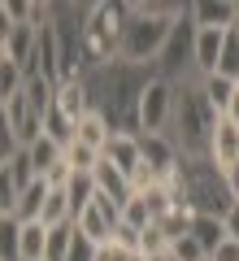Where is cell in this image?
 <instances>
[{"mask_svg": "<svg viewBox=\"0 0 239 261\" xmlns=\"http://www.w3.org/2000/svg\"><path fill=\"white\" fill-rule=\"evenodd\" d=\"M74 235H78V226H74V222H65V226H48V257H44V261H70Z\"/></svg>", "mask_w": 239, "mask_h": 261, "instance_id": "23", "label": "cell"}, {"mask_svg": "<svg viewBox=\"0 0 239 261\" xmlns=\"http://www.w3.org/2000/svg\"><path fill=\"white\" fill-rule=\"evenodd\" d=\"M156 79L152 65H130V61H109L87 70L83 83L92 92V109L122 135H139V96Z\"/></svg>", "mask_w": 239, "mask_h": 261, "instance_id": "1", "label": "cell"}, {"mask_svg": "<svg viewBox=\"0 0 239 261\" xmlns=\"http://www.w3.org/2000/svg\"><path fill=\"white\" fill-rule=\"evenodd\" d=\"M57 109L65 113V118L78 126V118H87V113H96L92 109V92H87V83L83 79H70V83H61L57 87Z\"/></svg>", "mask_w": 239, "mask_h": 261, "instance_id": "14", "label": "cell"}, {"mask_svg": "<svg viewBox=\"0 0 239 261\" xmlns=\"http://www.w3.org/2000/svg\"><path fill=\"white\" fill-rule=\"evenodd\" d=\"M226 231H230V240H239V205L226 214Z\"/></svg>", "mask_w": 239, "mask_h": 261, "instance_id": "35", "label": "cell"}, {"mask_svg": "<svg viewBox=\"0 0 239 261\" xmlns=\"http://www.w3.org/2000/svg\"><path fill=\"white\" fill-rule=\"evenodd\" d=\"M139 152H144V166L156 174H170V170L183 166V152H178L174 135H139Z\"/></svg>", "mask_w": 239, "mask_h": 261, "instance_id": "8", "label": "cell"}, {"mask_svg": "<svg viewBox=\"0 0 239 261\" xmlns=\"http://www.w3.org/2000/svg\"><path fill=\"white\" fill-rule=\"evenodd\" d=\"M209 261H239V240H222Z\"/></svg>", "mask_w": 239, "mask_h": 261, "instance_id": "32", "label": "cell"}, {"mask_svg": "<svg viewBox=\"0 0 239 261\" xmlns=\"http://www.w3.org/2000/svg\"><path fill=\"white\" fill-rule=\"evenodd\" d=\"M209 161H213L218 170H226V166H235V161H239V126H230L226 118H222V122H218V130H213Z\"/></svg>", "mask_w": 239, "mask_h": 261, "instance_id": "16", "label": "cell"}, {"mask_svg": "<svg viewBox=\"0 0 239 261\" xmlns=\"http://www.w3.org/2000/svg\"><path fill=\"white\" fill-rule=\"evenodd\" d=\"M74 140L87 144V148H96L104 157V148H109V140H113V126L100 118V113H87V118H78V126H74Z\"/></svg>", "mask_w": 239, "mask_h": 261, "instance_id": "17", "label": "cell"}, {"mask_svg": "<svg viewBox=\"0 0 239 261\" xmlns=\"http://www.w3.org/2000/svg\"><path fill=\"white\" fill-rule=\"evenodd\" d=\"M126 31H122V48H118V61H130V65H152L161 61L166 53V39H170V27L178 22V13L187 5H174V0H126Z\"/></svg>", "mask_w": 239, "mask_h": 261, "instance_id": "2", "label": "cell"}, {"mask_svg": "<svg viewBox=\"0 0 239 261\" xmlns=\"http://www.w3.org/2000/svg\"><path fill=\"white\" fill-rule=\"evenodd\" d=\"M122 222H126V226H135V231H148V226H152L156 218H152V209H148V200H144V196H130V200H126V209H122Z\"/></svg>", "mask_w": 239, "mask_h": 261, "instance_id": "27", "label": "cell"}, {"mask_svg": "<svg viewBox=\"0 0 239 261\" xmlns=\"http://www.w3.org/2000/svg\"><path fill=\"white\" fill-rule=\"evenodd\" d=\"M65 196H70L74 218H78V214H87V209L96 205V178H92V174H74V183L65 187Z\"/></svg>", "mask_w": 239, "mask_h": 261, "instance_id": "22", "label": "cell"}, {"mask_svg": "<svg viewBox=\"0 0 239 261\" xmlns=\"http://www.w3.org/2000/svg\"><path fill=\"white\" fill-rule=\"evenodd\" d=\"M126 0H92V13H87V31H83V44H87V65H109L118 61V48H122V31H126Z\"/></svg>", "mask_w": 239, "mask_h": 261, "instance_id": "5", "label": "cell"}, {"mask_svg": "<svg viewBox=\"0 0 239 261\" xmlns=\"http://www.w3.org/2000/svg\"><path fill=\"white\" fill-rule=\"evenodd\" d=\"M26 152H31V166H35V174H39V178H44L48 170H52L57 161L65 157V148H61V144H57V140H48V135H39V140L31 144Z\"/></svg>", "mask_w": 239, "mask_h": 261, "instance_id": "21", "label": "cell"}, {"mask_svg": "<svg viewBox=\"0 0 239 261\" xmlns=\"http://www.w3.org/2000/svg\"><path fill=\"white\" fill-rule=\"evenodd\" d=\"M44 135H48V140H57L61 148H70V144H74V122L65 118V113L57 109V105L44 113Z\"/></svg>", "mask_w": 239, "mask_h": 261, "instance_id": "24", "label": "cell"}, {"mask_svg": "<svg viewBox=\"0 0 239 261\" xmlns=\"http://www.w3.org/2000/svg\"><path fill=\"white\" fill-rule=\"evenodd\" d=\"M230 31H200L196 35V79H209L218 74V61H222V48H226Z\"/></svg>", "mask_w": 239, "mask_h": 261, "instance_id": "13", "label": "cell"}, {"mask_svg": "<svg viewBox=\"0 0 239 261\" xmlns=\"http://www.w3.org/2000/svg\"><path fill=\"white\" fill-rule=\"evenodd\" d=\"M178 196L196 214H213V218H226L235 209V196H230L222 170L209 157H183V192Z\"/></svg>", "mask_w": 239, "mask_h": 261, "instance_id": "4", "label": "cell"}, {"mask_svg": "<svg viewBox=\"0 0 239 261\" xmlns=\"http://www.w3.org/2000/svg\"><path fill=\"white\" fill-rule=\"evenodd\" d=\"M170 257H174V261H209V252L200 248V240H196V235H183V240L170 244Z\"/></svg>", "mask_w": 239, "mask_h": 261, "instance_id": "30", "label": "cell"}, {"mask_svg": "<svg viewBox=\"0 0 239 261\" xmlns=\"http://www.w3.org/2000/svg\"><path fill=\"white\" fill-rule=\"evenodd\" d=\"M192 18L200 31H230L239 22L235 0H192Z\"/></svg>", "mask_w": 239, "mask_h": 261, "instance_id": "9", "label": "cell"}, {"mask_svg": "<svg viewBox=\"0 0 239 261\" xmlns=\"http://www.w3.org/2000/svg\"><path fill=\"white\" fill-rule=\"evenodd\" d=\"M222 178H226L230 196H235V205H239V161H235V166H226V170H222Z\"/></svg>", "mask_w": 239, "mask_h": 261, "instance_id": "33", "label": "cell"}, {"mask_svg": "<svg viewBox=\"0 0 239 261\" xmlns=\"http://www.w3.org/2000/svg\"><path fill=\"white\" fill-rule=\"evenodd\" d=\"M196 35H200V27H196L192 5H187V9L178 13V22L170 27L166 53H161V61H156V74L170 79V83H178V79L196 74Z\"/></svg>", "mask_w": 239, "mask_h": 261, "instance_id": "6", "label": "cell"}, {"mask_svg": "<svg viewBox=\"0 0 239 261\" xmlns=\"http://www.w3.org/2000/svg\"><path fill=\"white\" fill-rule=\"evenodd\" d=\"M35 44H39V31L35 27H9V31H0V57L13 65H22L26 70L31 57H35Z\"/></svg>", "mask_w": 239, "mask_h": 261, "instance_id": "10", "label": "cell"}, {"mask_svg": "<svg viewBox=\"0 0 239 261\" xmlns=\"http://www.w3.org/2000/svg\"><path fill=\"white\" fill-rule=\"evenodd\" d=\"M174 122V83L156 74L139 96V135H170Z\"/></svg>", "mask_w": 239, "mask_h": 261, "instance_id": "7", "label": "cell"}, {"mask_svg": "<svg viewBox=\"0 0 239 261\" xmlns=\"http://www.w3.org/2000/svg\"><path fill=\"white\" fill-rule=\"evenodd\" d=\"M148 261H174V257H170V252H166V257H148Z\"/></svg>", "mask_w": 239, "mask_h": 261, "instance_id": "36", "label": "cell"}, {"mask_svg": "<svg viewBox=\"0 0 239 261\" xmlns=\"http://www.w3.org/2000/svg\"><path fill=\"white\" fill-rule=\"evenodd\" d=\"M139 252H144V261H148V257H166V252H170V235L152 222V226L144 231V248H139Z\"/></svg>", "mask_w": 239, "mask_h": 261, "instance_id": "31", "label": "cell"}, {"mask_svg": "<svg viewBox=\"0 0 239 261\" xmlns=\"http://www.w3.org/2000/svg\"><path fill=\"white\" fill-rule=\"evenodd\" d=\"M218 122H222V113L209 105L200 79L196 74L178 79L174 83V122H170V135H174L178 152L183 157H209Z\"/></svg>", "mask_w": 239, "mask_h": 261, "instance_id": "3", "label": "cell"}, {"mask_svg": "<svg viewBox=\"0 0 239 261\" xmlns=\"http://www.w3.org/2000/svg\"><path fill=\"white\" fill-rule=\"evenodd\" d=\"M26 100H31V109L44 118L57 105V83H48V79H26Z\"/></svg>", "mask_w": 239, "mask_h": 261, "instance_id": "25", "label": "cell"}, {"mask_svg": "<svg viewBox=\"0 0 239 261\" xmlns=\"http://www.w3.org/2000/svg\"><path fill=\"white\" fill-rule=\"evenodd\" d=\"M92 178H96V192L109 196L113 205H122V209H126V200L135 196V187H130V174H126V170H118L113 161H104V157H100V166L92 170Z\"/></svg>", "mask_w": 239, "mask_h": 261, "instance_id": "11", "label": "cell"}, {"mask_svg": "<svg viewBox=\"0 0 239 261\" xmlns=\"http://www.w3.org/2000/svg\"><path fill=\"white\" fill-rule=\"evenodd\" d=\"M204 83V96H209V105L218 113H226V105H230V96H235V87L239 83H230V79H222V74H209V79H200Z\"/></svg>", "mask_w": 239, "mask_h": 261, "instance_id": "26", "label": "cell"}, {"mask_svg": "<svg viewBox=\"0 0 239 261\" xmlns=\"http://www.w3.org/2000/svg\"><path fill=\"white\" fill-rule=\"evenodd\" d=\"M65 161H70V166L78 170V174H92V170L100 166V152H96V148H87V144H78V140H74L70 148H65Z\"/></svg>", "mask_w": 239, "mask_h": 261, "instance_id": "28", "label": "cell"}, {"mask_svg": "<svg viewBox=\"0 0 239 261\" xmlns=\"http://www.w3.org/2000/svg\"><path fill=\"white\" fill-rule=\"evenodd\" d=\"M104 161H113L118 170L135 174V170L144 166V152H139V135H122V130H113L109 148H104Z\"/></svg>", "mask_w": 239, "mask_h": 261, "instance_id": "15", "label": "cell"}, {"mask_svg": "<svg viewBox=\"0 0 239 261\" xmlns=\"http://www.w3.org/2000/svg\"><path fill=\"white\" fill-rule=\"evenodd\" d=\"M222 118L230 122V126H239V87H235V96H230V105H226V113Z\"/></svg>", "mask_w": 239, "mask_h": 261, "instance_id": "34", "label": "cell"}, {"mask_svg": "<svg viewBox=\"0 0 239 261\" xmlns=\"http://www.w3.org/2000/svg\"><path fill=\"white\" fill-rule=\"evenodd\" d=\"M35 166H31V152L26 148H13V152H5V157H0V183H9L13 192H26L31 183H35Z\"/></svg>", "mask_w": 239, "mask_h": 261, "instance_id": "12", "label": "cell"}, {"mask_svg": "<svg viewBox=\"0 0 239 261\" xmlns=\"http://www.w3.org/2000/svg\"><path fill=\"white\" fill-rule=\"evenodd\" d=\"M48 192H52V187H48L44 178H35V183H31L26 192L18 196V209H13V218H18V222H39V214H44V200H48Z\"/></svg>", "mask_w": 239, "mask_h": 261, "instance_id": "20", "label": "cell"}, {"mask_svg": "<svg viewBox=\"0 0 239 261\" xmlns=\"http://www.w3.org/2000/svg\"><path fill=\"white\" fill-rule=\"evenodd\" d=\"M218 74L230 79V83H239V39H235V31L226 35V48H222V61H218Z\"/></svg>", "mask_w": 239, "mask_h": 261, "instance_id": "29", "label": "cell"}, {"mask_svg": "<svg viewBox=\"0 0 239 261\" xmlns=\"http://www.w3.org/2000/svg\"><path fill=\"white\" fill-rule=\"evenodd\" d=\"M44 257H48V226L44 222H22L18 261H44Z\"/></svg>", "mask_w": 239, "mask_h": 261, "instance_id": "18", "label": "cell"}, {"mask_svg": "<svg viewBox=\"0 0 239 261\" xmlns=\"http://www.w3.org/2000/svg\"><path fill=\"white\" fill-rule=\"evenodd\" d=\"M192 235L200 240V248L209 252V257L218 252V244H222V240H230V231H226V218H213V214H196Z\"/></svg>", "mask_w": 239, "mask_h": 261, "instance_id": "19", "label": "cell"}, {"mask_svg": "<svg viewBox=\"0 0 239 261\" xmlns=\"http://www.w3.org/2000/svg\"><path fill=\"white\" fill-rule=\"evenodd\" d=\"M230 31H235V39H239V22H235V27H230Z\"/></svg>", "mask_w": 239, "mask_h": 261, "instance_id": "37", "label": "cell"}]
</instances>
